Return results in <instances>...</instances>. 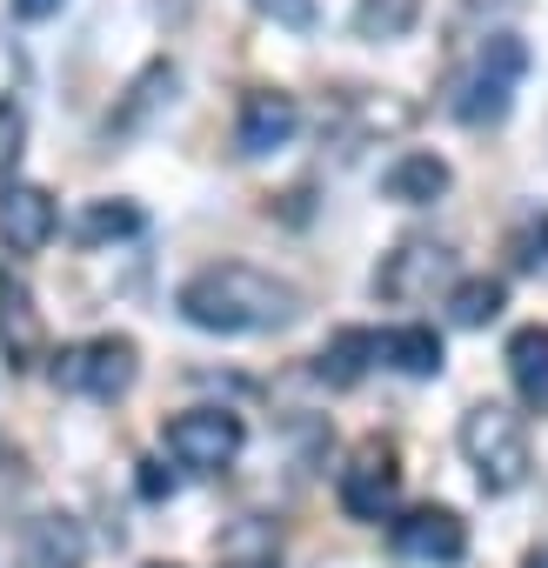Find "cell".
<instances>
[{
  "label": "cell",
  "mask_w": 548,
  "mask_h": 568,
  "mask_svg": "<svg viewBox=\"0 0 548 568\" xmlns=\"http://www.w3.org/2000/svg\"><path fill=\"white\" fill-rule=\"evenodd\" d=\"M455 442H461V455H468V468H475V481H481L488 495H515V488L528 481V468H535L521 415H508V408H495V402L468 408L461 428H455Z\"/></svg>",
  "instance_id": "7a4b0ae2"
},
{
  "label": "cell",
  "mask_w": 548,
  "mask_h": 568,
  "mask_svg": "<svg viewBox=\"0 0 548 568\" xmlns=\"http://www.w3.org/2000/svg\"><path fill=\"white\" fill-rule=\"evenodd\" d=\"M261 8H267V14H274V8H282V14H288V21H295V28H302V21H308V0H261Z\"/></svg>",
  "instance_id": "cb8c5ba5"
},
{
  "label": "cell",
  "mask_w": 548,
  "mask_h": 568,
  "mask_svg": "<svg viewBox=\"0 0 548 568\" xmlns=\"http://www.w3.org/2000/svg\"><path fill=\"white\" fill-rule=\"evenodd\" d=\"M88 561V528L74 515H34L21 535V568H81Z\"/></svg>",
  "instance_id": "8fae6325"
},
{
  "label": "cell",
  "mask_w": 548,
  "mask_h": 568,
  "mask_svg": "<svg viewBox=\"0 0 548 568\" xmlns=\"http://www.w3.org/2000/svg\"><path fill=\"white\" fill-rule=\"evenodd\" d=\"M74 234H81L88 247L128 241V234H141V207H134V201H88L81 221H74Z\"/></svg>",
  "instance_id": "ac0fdd59"
},
{
  "label": "cell",
  "mask_w": 548,
  "mask_h": 568,
  "mask_svg": "<svg viewBox=\"0 0 548 568\" xmlns=\"http://www.w3.org/2000/svg\"><path fill=\"white\" fill-rule=\"evenodd\" d=\"M375 342H382V362H388V368H402V375H415V382L442 375V335H435V328L408 322V328H388V335H375Z\"/></svg>",
  "instance_id": "9a60e30c"
},
{
  "label": "cell",
  "mask_w": 548,
  "mask_h": 568,
  "mask_svg": "<svg viewBox=\"0 0 548 568\" xmlns=\"http://www.w3.org/2000/svg\"><path fill=\"white\" fill-rule=\"evenodd\" d=\"M422 14V0H362L355 8V34L362 41H402Z\"/></svg>",
  "instance_id": "d6986e66"
},
{
  "label": "cell",
  "mask_w": 548,
  "mask_h": 568,
  "mask_svg": "<svg viewBox=\"0 0 548 568\" xmlns=\"http://www.w3.org/2000/svg\"><path fill=\"white\" fill-rule=\"evenodd\" d=\"M148 568H174V561H148Z\"/></svg>",
  "instance_id": "484cf974"
},
{
  "label": "cell",
  "mask_w": 548,
  "mask_h": 568,
  "mask_svg": "<svg viewBox=\"0 0 548 568\" xmlns=\"http://www.w3.org/2000/svg\"><path fill=\"white\" fill-rule=\"evenodd\" d=\"M241 442H247V428H241V415H227V408H187V415H174V422L161 428V448H168L187 475H221V468L241 455Z\"/></svg>",
  "instance_id": "5b68a950"
},
{
  "label": "cell",
  "mask_w": 548,
  "mask_h": 568,
  "mask_svg": "<svg viewBox=\"0 0 548 568\" xmlns=\"http://www.w3.org/2000/svg\"><path fill=\"white\" fill-rule=\"evenodd\" d=\"M141 375V348L128 335H94V342H74L54 355V388L68 395H88V402H121Z\"/></svg>",
  "instance_id": "277c9868"
},
{
  "label": "cell",
  "mask_w": 548,
  "mask_h": 568,
  "mask_svg": "<svg viewBox=\"0 0 548 568\" xmlns=\"http://www.w3.org/2000/svg\"><path fill=\"white\" fill-rule=\"evenodd\" d=\"M21 148H28V114L14 108V101H0V181L14 174V161H21Z\"/></svg>",
  "instance_id": "44dd1931"
},
{
  "label": "cell",
  "mask_w": 548,
  "mask_h": 568,
  "mask_svg": "<svg viewBox=\"0 0 548 568\" xmlns=\"http://www.w3.org/2000/svg\"><path fill=\"white\" fill-rule=\"evenodd\" d=\"M395 548L422 568H455L468 555V528H461L455 508H415V515L395 521Z\"/></svg>",
  "instance_id": "ba28073f"
},
{
  "label": "cell",
  "mask_w": 548,
  "mask_h": 568,
  "mask_svg": "<svg viewBox=\"0 0 548 568\" xmlns=\"http://www.w3.org/2000/svg\"><path fill=\"white\" fill-rule=\"evenodd\" d=\"M14 14L21 21H48V14H61V0H14Z\"/></svg>",
  "instance_id": "603a6c76"
},
{
  "label": "cell",
  "mask_w": 548,
  "mask_h": 568,
  "mask_svg": "<svg viewBox=\"0 0 548 568\" xmlns=\"http://www.w3.org/2000/svg\"><path fill=\"white\" fill-rule=\"evenodd\" d=\"M508 382H515L521 408H535V415L548 408V328L541 322L508 335Z\"/></svg>",
  "instance_id": "4fadbf2b"
},
{
  "label": "cell",
  "mask_w": 548,
  "mask_h": 568,
  "mask_svg": "<svg viewBox=\"0 0 548 568\" xmlns=\"http://www.w3.org/2000/svg\"><path fill=\"white\" fill-rule=\"evenodd\" d=\"M295 128H302V108H295V94H282V88H254V94L241 101L234 148L261 161V154H274V148H288V141H295Z\"/></svg>",
  "instance_id": "9c48e42d"
},
{
  "label": "cell",
  "mask_w": 548,
  "mask_h": 568,
  "mask_svg": "<svg viewBox=\"0 0 548 568\" xmlns=\"http://www.w3.org/2000/svg\"><path fill=\"white\" fill-rule=\"evenodd\" d=\"M508 261H515V274L548 267V207H535V214L515 221V234H508Z\"/></svg>",
  "instance_id": "ffe728a7"
},
{
  "label": "cell",
  "mask_w": 548,
  "mask_h": 568,
  "mask_svg": "<svg viewBox=\"0 0 548 568\" xmlns=\"http://www.w3.org/2000/svg\"><path fill=\"white\" fill-rule=\"evenodd\" d=\"M501 308H508V288H501V281H488V274L455 281V288H448V322L455 328H488Z\"/></svg>",
  "instance_id": "e0dca14e"
},
{
  "label": "cell",
  "mask_w": 548,
  "mask_h": 568,
  "mask_svg": "<svg viewBox=\"0 0 548 568\" xmlns=\"http://www.w3.org/2000/svg\"><path fill=\"white\" fill-rule=\"evenodd\" d=\"M515 0H461V21H481V14H508Z\"/></svg>",
  "instance_id": "7402d4cb"
},
{
  "label": "cell",
  "mask_w": 548,
  "mask_h": 568,
  "mask_svg": "<svg viewBox=\"0 0 548 568\" xmlns=\"http://www.w3.org/2000/svg\"><path fill=\"white\" fill-rule=\"evenodd\" d=\"M61 214H54V194L41 187H0V234H8L14 254H41L54 241Z\"/></svg>",
  "instance_id": "30bf717a"
},
{
  "label": "cell",
  "mask_w": 548,
  "mask_h": 568,
  "mask_svg": "<svg viewBox=\"0 0 548 568\" xmlns=\"http://www.w3.org/2000/svg\"><path fill=\"white\" fill-rule=\"evenodd\" d=\"M335 495H342V508H348L355 521H388V515H395V495H402V462H395V448H388V442H362V448L348 455Z\"/></svg>",
  "instance_id": "52a82bcc"
},
{
  "label": "cell",
  "mask_w": 548,
  "mask_h": 568,
  "mask_svg": "<svg viewBox=\"0 0 548 568\" xmlns=\"http://www.w3.org/2000/svg\"><path fill=\"white\" fill-rule=\"evenodd\" d=\"M368 362H382V342L368 335V328H342L328 348H322V362H315V375L328 382V388H355L362 375H368Z\"/></svg>",
  "instance_id": "2e32d148"
},
{
  "label": "cell",
  "mask_w": 548,
  "mask_h": 568,
  "mask_svg": "<svg viewBox=\"0 0 548 568\" xmlns=\"http://www.w3.org/2000/svg\"><path fill=\"white\" fill-rule=\"evenodd\" d=\"M435 288H455V254L442 241H402L395 254H382L375 267V295L382 302H428Z\"/></svg>",
  "instance_id": "8992f818"
},
{
  "label": "cell",
  "mask_w": 548,
  "mask_h": 568,
  "mask_svg": "<svg viewBox=\"0 0 548 568\" xmlns=\"http://www.w3.org/2000/svg\"><path fill=\"white\" fill-rule=\"evenodd\" d=\"M0 348L8 355H34L41 348V315H34V295L28 281L0 261Z\"/></svg>",
  "instance_id": "5bb4252c"
},
{
  "label": "cell",
  "mask_w": 548,
  "mask_h": 568,
  "mask_svg": "<svg viewBox=\"0 0 548 568\" xmlns=\"http://www.w3.org/2000/svg\"><path fill=\"white\" fill-rule=\"evenodd\" d=\"M382 194H388V201H402V207H428V201H442V194H448V161L415 148V154L388 161V174H382Z\"/></svg>",
  "instance_id": "7c38bea8"
},
{
  "label": "cell",
  "mask_w": 548,
  "mask_h": 568,
  "mask_svg": "<svg viewBox=\"0 0 548 568\" xmlns=\"http://www.w3.org/2000/svg\"><path fill=\"white\" fill-rule=\"evenodd\" d=\"M227 568H274V555H247V561H227Z\"/></svg>",
  "instance_id": "d4e9b609"
},
{
  "label": "cell",
  "mask_w": 548,
  "mask_h": 568,
  "mask_svg": "<svg viewBox=\"0 0 548 568\" xmlns=\"http://www.w3.org/2000/svg\"><path fill=\"white\" fill-rule=\"evenodd\" d=\"M174 308L201 335H267V328H288L302 315V288L282 274H267V267L221 261V267H201L181 281Z\"/></svg>",
  "instance_id": "6da1fadb"
},
{
  "label": "cell",
  "mask_w": 548,
  "mask_h": 568,
  "mask_svg": "<svg viewBox=\"0 0 548 568\" xmlns=\"http://www.w3.org/2000/svg\"><path fill=\"white\" fill-rule=\"evenodd\" d=\"M521 74H528V48L515 34H488L475 48V61L461 68V81H455V101H448L455 121H468V128L501 121L508 101H515V88H521Z\"/></svg>",
  "instance_id": "3957f363"
}]
</instances>
